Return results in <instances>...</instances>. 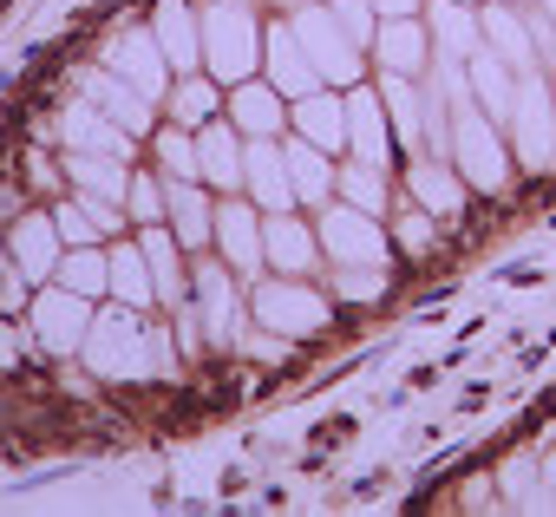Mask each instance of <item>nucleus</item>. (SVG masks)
<instances>
[{"label":"nucleus","instance_id":"7","mask_svg":"<svg viewBox=\"0 0 556 517\" xmlns=\"http://www.w3.org/2000/svg\"><path fill=\"white\" fill-rule=\"evenodd\" d=\"M190 308H197L210 348H236L249 335V295L236 289L229 263H197L190 269Z\"/></svg>","mask_w":556,"mask_h":517},{"label":"nucleus","instance_id":"3","mask_svg":"<svg viewBox=\"0 0 556 517\" xmlns=\"http://www.w3.org/2000/svg\"><path fill=\"white\" fill-rule=\"evenodd\" d=\"M249 321L275 335H321L334 321V295H321L308 276H255L249 282Z\"/></svg>","mask_w":556,"mask_h":517},{"label":"nucleus","instance_id":"4","mask_svg":"<svg viewBox=\"0 0 556 517\" xmlns=\"http://www.w3.org/2000/svg\"><path fill=\"white\" fill-rule=\"evenodd\" d=\"M445 157L458 164V177L471 184V190H484V197H497V190H510V144H504V125H491L478 105H465V112H452V144H445Z\"/></svg>","mask_w":556,"mask_h":517},{"label":"nucleus","instance_id":"35","mask_svg":"<svg viewBox=\"0 0 556 517\" xmlns=\"http://www.w3.org/2000/svg\"><path fill=\"white\" fill-rule=\"evenodd\" d=\"M334 197L380 216V210H387V171H380V164H361V157H354V164H334Z\"/></svg>","mask_w":556,"mask_h":517},{"label":"nucleus","instance_id":"11","mask_svg":"<svg viewBox=\"0 0 556 517\" xmlns=\"http://www.w3.org/2000/svg\"><path fill=\"white\" fill-rule=\"evenodd\" d=\"M210 242L223 249V263H229L242 282L262 276V210H255V203L223 197V203H216V229H210Z\"/></svg>","mask_w":556,"mask_h":517},{"label":"nucleus","instance_id":"30","mask_svg":"<svg viewBox=\"0 0 556 517\" xmlns=\"http://www.w3.org/2000/svg\"><path fill=\"white\" fill-rule=\"evenodd\" d=\"M138 249H144V263H151V282H157V308H177V302L190 295V276L177 269V236H170L164 223H144Z\"/></svg>","mask_w":556,"mask_h":517},{"label":"nucleus","instance_id":"25","mask_svg":"<svg viewBox=\"0 0 556 517\" xmlns=\"http://www.w3.org/2000/svg\"><path fill=\"white\" fill-rule=\"evenodd\" d=\"M79 86H86V99H92L105 118H118L131 138H151V131H157V118H151V99H144V92H131L118 73H86Z\"/></svg>","mask_w":556,"mask_h":517},{"label":"nucleus","instance_id":"37","mask_svg":"<svg viewBox=\"0 0 556 517\" xmlns=\"http://www.w3.org/2000/svg\"><path fill=\"white\" fill-rule=\"evenodd\" d=\"M151 144H157V164H164V177H197V131H190V125L164 118V125L151 131Z\"/></svg>","mask_w":556,"mask_h":517},{"label":"nucleus","instance_id":"17","mask_svg":"<svg viewBox=\"0 0 556 517\" xmlns=\"http://www.w3.org/2000/svg\"><path fill=\"white\" fill-rule=\"evenodd\" d=\"M216 190L197 184V177H164V223L177 236V249H210V229H216Z\"/></svg>","mask_w":556,"mask_h":517},{"label":"nucleus","instance_id":"42","mask_svg":"<svg viewBox=\"0 0 556 517\" xmlns=\"http://www.w3.org/2000/svg\"><path fill=\"white\" fill-rule=\"evenodd\" d=\"M380 21H400V14H419V0H374Z\"/></svg>","mask_w":556,"mask_h":517},{"label":"nucleus","instance_id":"6","mask_svg":"<svg viewBox=\"0 0 556 517\" xmlns=\"http://www.w3.org/2000/svg\"><path fill=\"white\" fill-rule=\"evenodd\" d=\"M315 236H321V255H334V269H341V263H393V236H387V223H380L374 210H361V203L328 197Z\"/></svg>","mask_w":556,"mask_h":517},{"label":"nucleus","instance_id":"36","mask_svg":"<svg viewBox=\"0 0 556 517\" xmlns=\"http://www.w3.org/2000/svg\"><path fill=\"white\" fill-rule=\"evenodd\" d=\"M387 282H393V263H341L334 269V302H380L387 295Z\"/></svg>","mask_w":556,"mask_h":517},{"label":"nucleus","instance_id":"38","mask_svg":"<svg viewBox=\"0 0 556 517\" xmlns=\"http://www.w3.org/2000/svg\"><path fill=\"white\" fill-rule=\"evenodd\" d=\"M387 236H393V249L419 255V249H432V242H439V216H432L426 203H406V210L393 216V229H387Z\"/></svg>","mask_w":556,"mask_h":517},{"label":"nucleus","instance_id":"27","mask_svg":"<svg viewBox=\"0 0 556 517\" xmlns=\"http://www.w3.org/2000/svg\"><path fill=\"white\" fill-rule=\"evenodd\" d=\"M465 79H471V99H478V112L491 118V125H504L510 118V99H517V73L491 53V47H478L471 60H465Z\"/></svg>","mask_w":556,"mask_h":517},{"label":"nucleus","instance_id":"13","mask_svg":"<svg viewBox=\"0 0 556 517\" xmlns=\"http://www.w3.org/2000/svg\"><path fill=\"white\" fill-rule=\"evenodd\" d=\"M105 73H118V79H125L131 92H144L151 105H157V99H164V86L177 79V73H170V60L157 53L151 27H138V34H118V40H112V53H105Z\"/></svg>","mask_w":556,"mask_h":517},{"label":"nucleus","instance_id":"19","mask_svg":"<svg viewBox=\"0 0 556 517\" xmlns=\"http://www.w3.org/2000/svg\"><path fill=\"white\" fill-rule=\"evenodd\" d=\"M197 184H210L216 197H236L242 190V131L229 118L197 125Z\"/></svg>","mask_w":556,"mask_h":517},{"label":"nucleus","instance_id":"10","mask_svg":"<svg viewBox=\"0 0 556 517\" xmlns=\"http://www.w3.org/2000/svg\"><path fill=\"white\" fill-rule=\"evenodd\" d=\"M262 79L282 92L289 105L328 86V79L315 73V60L302 53V40H295V27H289V21H282V27H262Z\"/></svg>","mask_w":556,"mask_h":517},{"label":"nucleus","instance_id":"26","mask_svg":"<svg viewBox=\"0 0 556 517\" xmlns=\"http://www.w3.org/2000/svg\"><path fill=\"white\" fill-rule=\"evenodd\" d=\"M60 131H66V144H73V151H105V157H131V144H138V138H131L118 118H105L92 99H86V105H66Z\"/></svg>","mask_w":556,"mask_h":517},{"label":"nucleus","instance_id":"18","mask_svg":"<svg viewBox=\"0 0 556 517\" xmlns=\"http://www.w3.org/2000/svg\"><path fill=\"white\" fill-rule=\"evenodd\" d=\"M348 151L361 157V164H393V125H387V105H380V86H354L348 92Z\"/></svg>","mask_w":556,"mask_h":517},{"label":"nucleus","instance_id":"24","mask_svg":"<svg viewBox=\"0 0 556 517\" xmlns=\"http://www.w3.org/2000/svg\"><path fill=\"white\" fill-rule=\"evenodd\" d=\"M478 27H484V47L510 66V73H530L536 66V34L517 8H504V0H491V8H478Z\"/></svg>","mask_w":556,"mask_h":517},{"label":"nucleus","instance_id":"5","mask_svg":"<svg viewBox=\"0 0 556 517\" xmlns=\"http://www.w3.org/2000/svg\"><path fill=\"white\" fill-rule=\"evenodd\" d=\"M504 131H510V157L523 164V171H556V86L530 66V73H517V99H510V118H504Z\"/></svg>","mask_w":556,"mask_h":517},{"label":"nucleus","instance_id":"43","mask_svg":"<svg viewBox=\"0 0 556 517\" xmlns=\"http://www.w3.org/2000/svg\"><path fill=\"white\" fill-rule=\"evenodd\" d=\"M536 8H549V27H556V0H536Z\"/></svg>","mask_w":556,"mask_h":517},{"label":"nucleus","instance_id":"20","mask_svg":"<svg viewBox=\"0 0 556 517\" xmlns=\"http://www.w3.org/2000/svg\"><path fill=\"white\" fill-rule=\"evenodd\" d=\"M151 40H157V53L170 60L177 79L184 73H203V21L184 8V0H164V8L151 14Z\"/></svg>","mask_w":556,"mask_h":517},{"label":"nucleus","instance_id":"23","mask_svg":"<svg viewBox=\"0 0 556 517\" xmlns=\"http://www.w3.org/2000/svg\"><path fill=\"white\" fill-rule=\"evenodd\" d=\"M426 34H432L439 60H471L484 47V27H478L471 0H432V8H426Z\"/></svg>","mask_w":556,"mask_h":517},{"label":"nucleus","instance_id":"14","mask_svg":"<svg viewBox=\"0 0 556 517\" xmlns=\"http://www.w3.org/2000/svg\"><path fill=\"white\" fill-rule=\"evenodd\" d=\"M86 328H92V302H86V295H73V289L53 282V289L34 302V341H40L47 354L86 348Z\"/></svg>","mask_w":556,"mask_h":517},{"label":"nucleus","instance_id":"16","mask_svg":"<svg viewBox=\"0 0 556 517\" xmlns=\"http://www.w3.org/2000/svg\"><path fill=\"white\" fill-rule=\"evenodd\" d=\"M406 197H413V203H426L439 223H452V216H465V197H471V184L458 177V164H452V157H432V151H419V157L406 164Z\"/></svg>","mask_w":556,"mask_h":517},{"label":"nucleus","instance_id":"28","mask_svg":"<svg viewBox=\"0 0 556 517\" xmlns=\"http://www.w3.org/2000/svg\"><path fill=\"white\" fill-rule=\"evenodd\" d=\"M14 269L27 276V282H47L53 269H60V229H53V216H21V229H14Z\"/></svg>","mask_w":556,"mask_h":517},{"label":"nucleus","instance_id":"33","mask_svg":"<svg viewBox=\"0 0 556 517\" xmlns=\"http://www.w3.org/2000/svg\"><path fill=\"white\" fill-rule=\"evenodd\" d=\"M105 263H112V295L125 302V308H157V282H151V263H144V249L131 242H118V249H105Z\"/></svg>","mask_w":556,"mask_h":517},{"label":"nucleus","instance_id":"9","mask_svg":"<svg viewBox=\"0 0 556 517\" xmlns=\"http://www.w3.org/2000/svg\"><path fill=\"white\" fill-rule=\"evenodd\" d=\"M242 190L262 216L275 210H295V184H289V157L282 138H242Z\"/></svg>","mask_w":556,"mask_h":517},{"label":"nucleus","instance_id":"21","mask_svg":"<svg viewBox=\"0 0 556 517\" xmlns=\"http://www.w3.org/2000/svg\"><path fill=\"white\" fill-rule=\"evenodd\" d=\"M229 125H236L242 138H282L289 99L275 92L268 79H242V86H229Z\"/></svg>","mask_w":556,"mask_h":517},{"label":"nucleus","instance_id":"12","mask_svg":"<svg viewBox=\"0 0 556 517\" xmlns=\"http://www.w3.org/2000/svg\"><path fill=\"white\" fill-rule=\"evenodd\" d=\"M262 263H275L282 276H315L321 269V236H315V223H302L295 210L262 216Z\"/></svg>","mask_w":556,"mask_h":517},{"label":"nucleus","instance_id":"39","mask_svg":"<svg viewBox=\"0 0 556 517\" xmlns=\"http://www.w3.org/2000/svg\"><path fill=\"white\" fill-rule=\"evenodd\" d=\"M328 14L348 27V40L374 47V34H380V14H374V0H328Z\"/></svg>","mask_w":556,"mask_h":517},{"label":"nucleus","instance_id":"22","mask_svg":"<svg viewBox=\"0 0 556 517\" xmlns=\"http://www.w3.org/2000/svg\"><path fill=\"white\" fill-rule=\"evenodd\" d=\"M289 125H295V138H308V144H321L328 157L334 151H348V99L341 92H308V99H295L289 105Z\"/></svg>","mask_w":556,"mask_h":517},{"label":"nucleus","instance_id":"44","mask_svg":"<svg viewBox=\"0 0 556 517\" xmlns=\"http://www.w3.org/2000/svg\"><path fill=\"white\" fill-rule=\"evenodd\" d=\"M282 8H295V0H282Z\"/></svg>","mask_w":556,"mask_h":517},{"label":"nucleus","instance_id":"34","mask_svg":"<svg viewBox=\"0 0 556 517\" xmlns=\"http://www.w3.org/2000/svg\"><path fill=\"white\" fill-rule=\"evenodd\" d=\"M223 112V86L210 79V73H184L177 86H170V99H164V118H177V125H210Z\"/></svg>","mask_w":556,"mask_h":517},{"label":"nucleus","instance_id":"15","mask_svg":"<svg viewBox=\"0 0 556 517\" xmlns=\"http://www.w3.org/2000/svg\"><path fill=\"white\" fill-rule=\"evenodd\" d=\"M374 66L380 73H400V79H426L432 73V34L419 14H400V21H380L374 34Z\"/></svg>","mask_w":556,"mask_h":517},{"label":"nucleus","instance_id":"41","mask_svg":"<svg viewBox=\"0 0 556 517\" xmlns=\"http://www.w3.org/2000/svg\"><path fill=\"white\" fill-rule=\"evenodd\" d=\"M53 229H60V242H66V249H79V242H99V236H105V229L92 223V210H86L79 197L53 210Z\"/></svg>","mask_w":556,"mask_h":517},{"label":"nucleus","instance_id":"31","mask_svg":"<svg viewBox=\"0 0 556 517\" xmlns=\"http://www.w3.org/2000/svg\"><path fill=\"white\" fill-rule=\"evenodd\" d=\"M282 157H289V184H295V203L321 210V203L334 197V164H328V151H321V144H308V138H295Z\"/></svg>","mask_w":556,"mask_h":517},{"label":"nucleus","instance_id":"29","mask_svg":"<svg viewBox=\"0 0 556 517\" xmlns=\"http://www.w3.org/2000/svg\"><path fill=\"white\" fill-rule=\"evenodd\" d=\"M66 177H73V190H86V197L125 203V190H131V157H105V151H73V157H66Z\"/></svg>","mask_w":556,"mask_h":517},{"label":"nucleus","instance_id":"8","mask_svg":"<svg viewBox=\"0 0 556 517\" xmlns=\"http://www.w3.org/2000/svg\"><path fill=\"white\" fill-rule=\"evenodd\" d=\"M302 53L315 60V73L328 86H361V40H348V27L328 14V8H308V0H295V14H289Z\"/></svg>","mask_w":556,"mask_h":517},{"label":"nucleus","instance_id":"32","mask_svg":"<svg viewBox=\"0 0 556 517\" xmlns=\"http://www.w3.org/2000/svg\"><path fill=\"white\" fill-rule=\"evenodd\" d=\"M53 276H60V289H73V295H86V302L112 295V263H105V249H99V242H79V249H66Z\"/></svg>","mask_w":556,"mask_h":517},{"label":"nucleus","instance_id":"1","mask_svg":"<svg viewBox=\"0 0 556 517\" xmlns=\"http://www.w3.org/2000/svg\"><path fill=\"white\" fill-rule=\"evenodd\" d=\"M86 361H92V374H105V380H164V374H177V335H164V328H151L144 321V308H112V315H92V328H86Z\"/></svg>","mask_w":556,"mask_h":517},{"label":"nucleus","instance_id":"40","mask_svg":"<svg viewBox=\"0 0 556 517\" xmlns=\"http://www.w3.org/2000/svg\"><path fill=\"white\" fill-rule=\"evenodd\" d=\"M125 216L144 229V223H164V184L157 177H131V190H125Z\"/></svg>","mask_w":556,"mask_h":517},{"label":"nucleus","instance_id":"2","mask_svg":"<svg viewBox=\"0 0 556 517\" xmlns=\"http://www.w3.org/2000/svg\"><path fill=\"white\" fill-rule=\"evenodd\" d=\"M197 21H203V73L216 86H242L262 73V27L242 0H210Z\"/></svg>","mask_w":556,"mask_h":517}]
</instances>
